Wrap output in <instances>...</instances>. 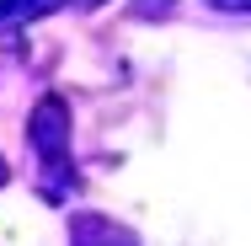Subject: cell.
I'll use <instances>...</instances> for the list:
<instances>
[{"label": "cell", "mask_w": 251, "mask_h": 246, "mask_svg": "<svg viewBox=\"0 0 251 246\" xmlns=\"http://www.w3.org/2000/svg\"><path fill=\"white\" fill-rule=\"evenodd\" d=\"M214 11H235V16H251V0H208Z\"/></svg>", "instance_id": "4"}, {"label": "cell", "mask_w": 251, "mask_h": 246, "mask_svg": "<svg viewBox=\"0 0 251 246\" xmlns=\"http://www.w3.org/2000/svg\"><path fill=\"white\" fill-rule=\"evenodd\" d=\"M5 182H11V171H5V161H0V188H5Z\"/></svg>", "instance_id": "5"}, {"label": "cell", "mask_w": 251, "mask_h": 246, "mask_svg": "<svg viewBox=\"0 0 251 246\" xmlns=\"http://www.w3.org/2000/svg\"><path fill=\"white\" fill-rule=\"evenodd\" d=\"M27 139L38 155V193L49 203H64L75 193V161H70V107L64 97H43L27 118Z\"/></svg>", "instance_id": "1"}, {"label": "cell", "mask_w": 251, "mask_h": 246, "mask_svg": "<svg viewBox=\"0 0 251 246\" xmlns=\"http://www.w3.org/2000/svg\"><path fill=\"white\" fill-rule=\"evenodd\" d=\"M64 5H75V11H97V5H107V0H0V27H27V22L53 16V11H64Z\"/></svg>", "instance_id": "2"}, {"label": "cell", "mask_w": 251, "mask_h": 246, "mask_svg": "<svg viewBox=\"0 0 251 246\" xmlns=\"http://www.w3.org/2000/svg\"><path fill=\"white\" fill-rule=\"evenodd\" d=\"M75 246H86V236L75 230ZM91 246H134L123 230H112V225H91Z\"/></svg>", "instance_id": "3"}]
</instances>
